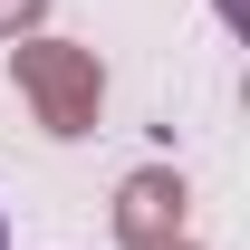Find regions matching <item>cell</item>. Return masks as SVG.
I'll use <instances>...</instances> for the list:
<instances>
[{
    "label": "cell",
    "mask_w": 250,
    "mask_h": 250,
    "mask_svg": "<svg viewBox=\"0 0 250 250\" xmlns=\"http://www.w3.org/2000/svg\"><path fill=\"white\" fill-rule=\"evenodd\" d=\"M10 77H20V96H29L39 135H58V145L96 135V116H106V67H96V48L48 39V29H20L10 39Z\"/></svg>",
    "instance_id": "6da1fadb"
},
{
    "label": "cell",
    "mask_w": 250,
    "mask_h": 250,
    "mask_svg": "<svg viewBox=\"0 0 250 250\" xmlns=\"http://www.w3.org/2000/svg\"><path fill=\"white\" fill-rule=\"evenodd\" d=\"M0 250H10V231H0Z\"/></svg>",
    "instance_id": "8992f818"
},
{
    "label": "cell",
    "mask_w": 250,
    "mask_h": 250,
    "mask_svg": "<svg viewBox=\"0 0 250 250\" xmlns=\"http://www.w3.org/2000/svg\"><path fill=\"white\" fill-rule=\"evenodd\" d=\"M164 250H202V241H192V231H173V241H164Z\"/></svg>",
    "instance_id": "277c9868"
},
{
    "label": "cell",
    "mask_w": 250,
    "mask_h": 250,
    "mask_svg": "<svg viewBox=\"0 0 250 250\" xmlns=\"http://www.w3.org/2000/svg\"><path fill=\"white\" fill-rule=\"evenodd\" d=\"M106 221H116L125 250H164V241L192 221V183L173 173V164H135V173L116 183V212H106Z\"/></svg>",
    "instance_id": "7a4b0ae2"
},
{
    "label": "cell",
    "mask_w": 250,
    "mask_h": 250,
    "mask_svg": "<svg viewBox=\"0 0 250 250\" xmlns=\"http://www.w3.org/2000/svg\"><path fill=\"white\" fill-rule=\"evenodd\" d=\"M20 29H48V0H0V39H20Z\"/></svg>",
    "instance_id": "3957f363"
},
{
    "label": "cell",
    "mask_w": 250,
    "mask_h": 250,
    "mask_svg": "<svg viewBox=\"0 0 250 250\" xmlns=\"http://www.w3.org/2000/svg\"><path fill=\"white\" fill-rule=\"evenodd\" d=\"M212 10H221V20H241V0H212Z\"/></svg>",
    "instance_id": "5b68a950"
}]
</instances>
